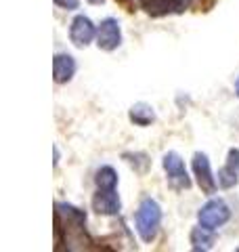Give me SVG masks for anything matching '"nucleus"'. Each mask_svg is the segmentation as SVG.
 Listing matches in <instances>:
<instances>
[{"mask_svg": "<svg viewBox=\"0 0 239 252\" xmlns=\"http://www.w3.org/2000/svg\"><path fill=\"white\" fill-rule=\"evenodd\" d=\"M159 223H162V208L159 204L151 198H145L141 202V206L134 217V225L141 235L143 242H151L159 231Z\"/></svg>", "mask_w": 239, "mask_h": 252, "instance_id": "obj_1", "label": "nucleus"}, {"mask_svg": "<svg viewBox=\"0 0 239 252\" xmlns=\"http://www.w3.org/2000/svg\"><path fill=\"white\" fill-rule=\"evenodd\" d=\"M120 195L116 193V189H99L92 198V208L97 215L103 217H114L120 212Z\"/></svg>", "mask_w": 239, "mask_h": 252, "instance_id": "obj_6", "label": "nucleus"}, {"mask_svg": "<svg viewBox=\"0 0 239 252\" xmlns=\"http://www.w3.org/2000/svg\"><path fill=\"white\" fill-rule=\"evenodd\" d=\"M153 118H155L153 109H151L149 105H145V103H137V105L130 109V120L134 124H139V126L151 124V122H153Z\"/></svg>", "mask_w": 239, "mask_h": 252, "instance_id": "obj_12", "label": "nucleus"}, {"mask_svg": "<svg viewBox=\"0 0 239 252\" xmlns=\"http://www.w3.org/2000/svg\"><path fill=\"white\" fill-rule=\"evenodd\" d=\"M89 2H94V4H99V2H103V0H89Z\"/></svg>", "mask_w": 239, "mask_h": 252, "instance_id": "obj_16", "label": "nucleus"}, {"mask_svg": "<svg viewBox=\"0 0 239 252\" xmlns=\"http://www.w3.org/2000/svg\"><path fill=\"white\" fill-rule=\"evenodd\" d=\"M97 187L99 189H116L118 185V175H116V170L111 168V166H103L99 168L97 172Z\"/></svg>", "mask_w": 239, "mask_h": 252, "instance_id": "obj_13", "label": "nucleus"}, {"mask_svg": "<svg viewBox=\"0 0 239 252\" xmlns=\"http://www.w3.org/2000/svg\"><path fill=\"white\" fill-rule=\"evenodd\" d=\"M164 170L168 175V181L172 187L177 189H189L191 187V179L187 175V168H185V162L180 160L179 154L168 152L164 156Z\"/></svg>", "mask_w": 239, "mask_h": 252, "instance_id": "obj_3", "label": "nucleus"}, {"mask_svg": "<svg viewBox=\"0 0 239 252\" xmlns=\"http://www.w3.org/2000/svg\"><path fill=\"white\" fill-rule=\"evenodd\" d=\"M231 210L222 200H210L206 206L199 210V225L208 227V229H218L229 220Z\"/></svg>", "mask_w": 239, "mask_h": 252, "instance_id": "obj_2", "label": "nucleus"}, {"mask_svg": "<svg viewBox=\"0 0 239 252\" xmlns=\"http://www.w3.org/2000/svg\"><path fill=\"white\" fill-rule=\"evenodd\" d=\"M237 175H239V149H231L227 166H222L218 170V187L229 189L237 185V179H239Z\"/></svg>", "mask_w": 239, "mask_h": 252, "instance_id": "obj_9", "label": "nucleus"}, {"mask_svg": "<svg viewBox=\"0 0 239 252\" xmlns=\"http://www.w3.org/2000/svg\"><path fill=\"white\" fill-rule=\"evenodd\" d=\"M193 172H195L197 185L202 187V191H206V193L216 191V179H214V175H212L210 160H208L206 154H195L193 156Z\"/></svg>", "mask_w": 239, "mask_h": 252, "instance_id": "obj_5", "label": "nucleus"}, {"mask_svg": "<svg viewBox=\"0 0 239 252\" xmlns=\"http://www.w3.org/2000/svg\"><path fill=\"white\" fill-rule=\"evenodd\" d=\"M191 0H141L143 9L153 17H162V15L170 13H180L189 6Z\"/></svg>", "mask_w": 239, "mask_h": 252, "instance_id": "obj_8", "label": "nucleus"}, {"mask_svg": "<svg viewBox=\"0 0 239 252\" xmlns=\"http://www.w3.org/2000/svg\"><path fill=\"white\" fill-rule=\"evenodd\" d=\"M191 244H193V250H210L214 246V235L212 229L199 225L191 231Z\"/></svg>", "mask_w": 239, "mask_h": 252, "instance_id": "obj_11", "label": "nucleus"}, {"mask_svg": "<svg viewBox=\"0 0 239 252\" xmlns=\"http://www.w3.org/2000/svg\"><path fill=\"white\" fill-rule=\"evenodd\" d=\"M97 36V30H94L92 21L84 15H78V17L71 21V28H69V38L76 46H86L92 42V38Z\"/></svg>", "mask_w": 239, "mask_h": 252, "instance_id": "obj_7", "label": "nucleus"}, {"mask_svg": "<svg viewBox=\"0 0 239 252\" xmlns=\"http://www.w3.org/2000/svg\"><path fill=\"white\" fill-rule=\"evenodd\" d=\"M235 93H237V97H239V78H237V84H235Z\"/></svg>", "mask_w": 239, "mask_h": 252, "instance_id": "obj_15", "label": "nucleus"}, {"mask_svg": "<svg viewBox=\"0 0 239 252\" xmlns=\"http://www.w3.org/2000/svg\"><path fill=\"white\" fill-rule=\"evenodd\" d=\"M55 4L61 6V9H67V11H74L78 9V4H80V0H55Z\"/></svg>", "mask_w": 239, "mask_h": 252, "instance_id": "obj_14", "label": "nucleus"}, {"mask_svg": "<svg viewBox=\"0 0 239 252\" xmlns=\"http://www.w3.org/2000/svg\"><path fill=\"white\" fill-rule=\"evenodd\" d=\"M120 42H122V32H120V23L116 19H105L101 21L97 30V44L103 51H116Z\"/></svg>", "mask_w": 239, "mask_h": 252, "instance_id": "obj_4", "label": "nucleus"}, {"mask_svg": "<svg viewBox=\"0 0 239 252\" xmlns=\"http://www.w3.org/2000/svg\"><path fill=\"white\" fill-rule=\"evenodd\" d=\"M76 74V61L74 57H69V55H57V57L53 59V76H55V82H69L71 78Z\"/></svg>", "mask_w": 239, "mask_h": 252, "instance_id": "obj_10", "label": "nucleus"}]
</instances>
